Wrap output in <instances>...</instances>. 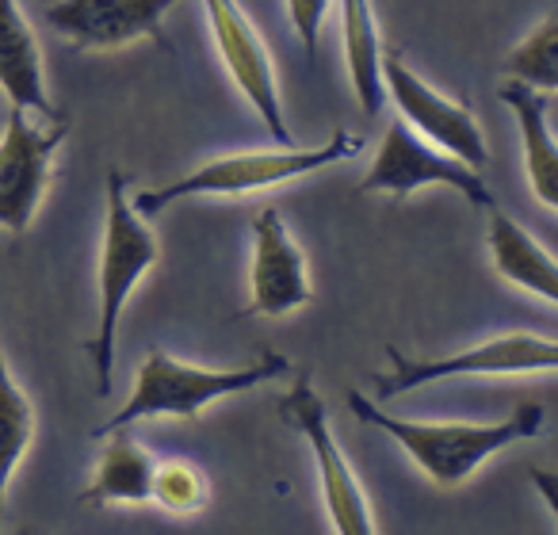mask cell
<instances>
[{
  "mask_svg": "<svg viewBox=\"0 0 558 535\" xmlns=\"http://www.w3.org/2000/svg\"><path fill=\"white\" fill-rule=\"evenodd\" d=\"M349 410L356 421L387 433L413 463L425 471L428 482L440 489H459L478 474V466L489 455L512 448L520 440H535L543 433V405L527 402L517 405L497 425H466V421H405L379 410L375 398H364L360 390H349Z\"/></svg>",
  "mask_w": 558,
  "mask_h": 535,
  "instance_id": "cell-1",
  "label": "cell"
},
{
  "mask_svg": "<svg viewBox=\"0 0 558 535\" xmlns=\"http://www.w3.org/2000/svg\"><path fill=\"white\" fill-rule=\"evenodd\" d=\"M291 372V360L279 356V352L264 349L260 360L248 367H226V372H210L199 364H184V360L169 356L165 349H154L138 367V379H134V394L126 398V405L119 413H111L104 425L93 428L96 440L111 433H123L134 421H199L203 410L230 394H245L253 387L279 379V375Z\"/></svg>",
  "mask_w": 558,
  "mask_h": 535,
  "instance_id": "cell-2",
  "label": "cell"
},
{
  "mask_svg": "<svg viewBox=\"0 0 558 535\" xmlns=\"http://www.w3.org/2000/svg\"><path fill=\"white\" fill-rule=\"evenodd\" d=\"M364 149V138L349 131H333L326 146L318 149H295V146H279V149H256V154H230L218 157V161L199 165L187 177L172 180L154 192L134 195V210L142 218H157L161 210H169L180 199H195V195H248V192H268V187L291 184V180H303L311 172H322L329 165H341L349 157H356Z\"/></svg>",
  "mask_w": 558,
  "mask_h": 535,
  "instance_id": "cell-3",
  "label": "cell"
},
{
  "mask_svg": "<svg viewBox=\"0 0 558 535\" xmlns=\"http://www.w3.org/2000/svg\"><path fill=\"white\" fill-rule=\"evenodd\" d=\"M161 260L154 230L134 210L131 187L119 169L108 172V226H104V253H100V329L88 341L100 398L111 394V372H116V333L123 306L131 303L134 288L146 280V272Z\"/></svg>",
  "mask_w": 558,
  "mask_h": 535,
  "instance_id": "cell-4",
  "label": "cell"
},
{
  "mask_svg": "<svg viewBox=\"0 0 558 535\" xmlns=\"http://www.w3.org/2000/svg\"><path fill=\"white\" fill-rule=\"evenodd\" d=\"M379 77H383V93L398 104L402 123L410 126L413 134H421L428 146L444 149V154H451L456 161L471 165L474 172L486 169L489 146H486V134H482L478 119H474L471 104L451 100L440 88L428 85L421 73H413L398 42H383Z\"/></svg>",
  "mask_w": 558,
  "mask_h": 535,
  "instance_id": "cell-5",
  "label": "cell"
},
{
  "mask_svg": "<svg viewBox=\"0 0 558 535\" xmlns=\"http://www.w3.org/2000/svg\"><path fill=\"white\" fill-rule=\"evenodd\" d=\"M387 360L390 372L375 375V398L379 402L402 398L410 390L428 387V382L466 379V375H547L558 364V344L550 337L535 333H505L440 360H413L402 349L387 344Z\"/></svg>",
  "mask_w": 558,
  "mask_h": 535,
  "instance_id": "cell-6",
  "label": "cell"
},
{
  "mask_svg": "<svg viewBox=\"0 0 558 535\" xmlns=\"http://www.w3.org/2000/svg\"><path fill=\"white\" fill-rule=\"evenodd\" d=\"M279 417L288 421L295 433H303V440L311 443L322 482V501H326V512L333 520L337 535H375L367 494L360 486L356 471H352L349 455H344L341 440H337L333 425H329L326 402L314 390L311 375H299L295 387L279 398Z\"/></svg>",
  "mask_w": 558,
  "mask_h": 535,
  "instance_id": "cell-7",
  "label": "cell"
},
{
  "mask_svg": "<svg viewBox=\"0 0 558 535\" xmlns=\"http://www.w3.org/2000/svg\"><path fill=\"white\" fill-rule=\"evenodd\" d=\"M65 138H70V119L43 126L27 111H9V126L0 134V226L9 233L32 230Z\"/></svg>",
  "mask_w": 558,
  "mask_h": 535,
  "instance_id": "cell-8",
  "label": "cell"
},
{
  "mask_svg": "<svg viewBox=\"0 0 558 535\" xmlns=\"http://www.w3.org/2000/svg\"><path fill=\"white\" fill-rule=\"evenodd\" d=\"M451 187L459 192L466 203L489 210L497 207L494 195H489L482 172H474L471 165L456 161L444 149L428 146L421 134H413L402 119L387 126L379 142V154H375V165L367 169V177L360 180V192H383L395 195V199H405V195L421 192V187Z\"/></svg>",
  "mask_w": 558,
  "mask_h": 535,
  "instance_id": "cell-9",
  "label": "cell"
},
{
  "mask_svg": "<svg viewBox=\"0 0 558 535\" xmlns=\"http://www.w3.org/2000/svg\"><path fill=\"white\" fill-rule=\"evenodd\" d=\"M203 12H207L210 35H215V47L222 54L230 81L238 85V93L253 104V111L264 119L268 134L279 146H291L288 119H283V100H279V81L271 54L264 47L256 24L238 9V0H203Z\"/></svg>",
  "mask_w": 558,
  "mask_h": 535,
  "instance_id": "cell-10",
  "label": "cell"
},
{
  "mask_svg": "<svg viewBox=\"0 0 558 535\" xmlns=\"http://www.w3.org/2000/svg\"><path fill=\"white\" fill-rule=\"evenodd\" d=\"M180 0H58L47 24L77 50H123L165 42V12Z\"/></svg>",
  "mask_w": 558,
  "mask_h": 535,
  "instance_id": "cell-11",
  "label": "cell"
},
{
  "mask_svg": "<svg viewBox=\"0 0 558 535\" xmlns=\"http://www.w3.org/2000/svg\"><path fill=\"white\" fill-rule=\"evenodd\" d=\"M314 299L306 256L295 245L288 222L276 207H264L253 222V276H248V311L260 318H288Z\"/></svg>",
  "mask_w": 558,
  "mask_h": 535,
  "instance_id": "cell-12",
  "label": "cell"
},
{
  "mask_svg": "<svg viewBox=\"0 0 558 535\" xmlns=\"http://www.w3.org/2000/svg\"><path fill=\"white\" fill-rule=\"evenodd\" d=\"M0 93L27 115L50 119V123L65 119L47 93L43 50L27 16L20 12V0H0Z\"/></svg>",
  "mask_w": 558,
  "mask_h": 535,
  "instance_id": "cell-13",
  "label": "cell"
},
{
  "mask_svg": "<svg viewBox=\"0 0 558 535\" xmlns=\"http://www.w3.org/2000/svg\"><path fill=\"white\" fill-rule=\"evenodd\" d=\"M505 108L517 115L520 146H524V172L535 199L547 210L558 207V146L550 134V96L520 85V81H501Z\"/></svg>",
  "mask_w": 558,
  "mask_h": 535,
  "instance_id": "cell-14",
  "label": "cell"
},
{
  "mask_svg": "<svg viewBox=\"0 0 558 535\" xmlns=\"http://www.w3.org/2000/svg\"><path fill=\"white\" fill-rule=\"evenodd\" d=\"M489 256L501 280L543 303H558V268L555 256L532 238L520 222H512L501 207H489Z\"/></svg>",
  "mask_w": 558,
  "mask_h": 535,
  "instance_id": "cell-15",
  "label": "cell"
},
{
  "mask_svg": "<svg viewBox=\"0 0 558 535\" xmlns=\"http://www.w3.org/2000/svg\"><path fill=\"white\" fill-rule=\"evenodd\" d=\"M104 440L108 443L96 463V478L81 494V504H149L157 474V459L149 455V448L126 433H111Z\"/></svg>",
  "mask_w": 558,
  "mask_h": 535,
  "instance_id": "cell-16",
  "label": "cell"
},
{
  "mask_svg": "<svg viewBox=\"0 0 558 535\" xmlns=\"http://www.w3.org/2000/svg\"><path fill=\"white\" fill-rule=\"evenodd\" d=\"M341 35H344V54H349V73L356 100L364 108V115H379L387 93H383L379 77V50L383 35L375 24L372 0H341Z\"/></svg>",
  "mask_w": 558,
  "mask_h": 535,
  "instance_id": "cell-17",
  "label": "cell"
},
{
  "mask_svg": "<svg viewBox=\"0 0 558 535\" xmlns=\"http://www.w3.org/2000/svg\"><path fill=\"white\" fill-rule=\"evenodd\" d=\"M35 440V405L24 394L9 367V356L0 349V520H4V497L16 478L20 463L27 459Z\"/></svg>",
  "mask_w": 558,
  "mask_h": 535,
  "instance_id": "cell-18",
  "label": "cell"
},
{
  "mask_svg": "<svg viewBox=\"0 0 558 535\" xmlns=\"http://www.w3.org/2000/svg\"><path fill=\"white\" fill-rule=\"evenodd\" d=\"M505 81H520V85L535 88V93H555L558 88V16L539 20L535 32H527L517 47L505 54L501 62Z\"/></svg>",
  "mask_w": 558,
  "mask_h": 535,
  "instance_id": "cell-19",
  "label": "cell"
},
{
  "mask_svg": "<svg viewBox=\"0 0 558 535\" xmlns=\"http://www.w3.org/2000/svg\"><path fill=\"white\" fill-rule=\"evenodd\" d=\"M154 504L161 509L177 512V516H192V512L207 509L210 501V482L207 474L199 471L195 463H157V474H154Z\"/></svg>",
  "mask_w": 558,
  "mask_h": 535,
  "instance_id": "cell-20",
  "label": "cell"
},
{
  "mask_svg": "<svg viewBox=\"0 0 558 535\" xmlns=\"http://www.w3.org/2000/svg\"><path fill=\"white\" fill-rule=\"evenodd\" d=\"M329 4L333 0H288V16L295 24V35L303 42V50L311 58H318L322 50V24L329 16Z\"/></svg>",
  "mask_w": 558,
  "mask_h": 535,
  "instance_id": "cell-21",
  "label": "cell"
},
{
  "mask_svg": "<svg viewBox=\"0 0 558 535\" xmlns=\"http://www.w3.org/2000/svg\"><path fill=\"white\" fill-rule=\"evenodd\" d=\"M24 535H32V532H24Z\"/></svg>",
  "mask_w": 558,
  "mask_h": 535,
  "instance_id": "cell-22",
  "label": "cell"
}]
</instances>
